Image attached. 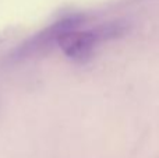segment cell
<instances>
[{
    "instance_id": "1",
    "label": "cell",
    "mask_w": 159,
    "mask_h": 158,
    "mask_svg": "<svg viewBox=\"0 0 159 158\" xmlns=\"http://www.w3.org/2000/svg\"><path fill=\"white\" fill-rule=\"evenodd\" d=\"M85 20H87L85 14L81 13H73L61 17L60 20L55 21L52 25L36 32L35 35L30 36L27 41L18 45L8 55V60L16 63V62H22L25 59L34 58V56L45 55L49 50H52L55 46H57L59 36L61 34L78 30L85 22Z\"/></svg>"
},
{
    "instance_id": "4",
    "label": "cell",
    "mask_w": 159,
    "mask_h": 158,
    "mask_svg": "<svg viewBox=\"0 0 159 158\" xmlns=\"http://www.w3.org/2000/svg\"><path fill=\"white\" fill-rule=\"evenodd\" d=\"M10 30H4V31H0V44H2V42H4L6 39L8 38V36H10Z\"/></svg>"
},
{
    "instance_id": "2",
    "label": "cell",
    "mask_w": 159,
    "mask_h": 158,
    "mask_svg": "<svg viewBox=\"0 0 159 158\" xmlns=\"http://www.w3.org/2000/svg\"><path fill=\"white\" fill-rule=\"evenodd\" d=\"M98 38L91 30H74L64 32L59 36L57 46L69 59L75 62H85L91 58L98 45Z\"/></svg>"
},
{
    "instance_id": "3",
    "label": "cell",
    "mask_w": 159,
    "mask_h": 158,
    "mask_svg": "<svg viewBox=\"0 0 159 158\" xmlns=\"http://www.w3.org/2000/svg\"><path fill=\"white\" fill-rule=\"evenodd\" d=\"M93 34L98 38V42H106L110 39H117L129 32V25L124 21H109L92 28Z\"/></svg>"
}]
</instances>
